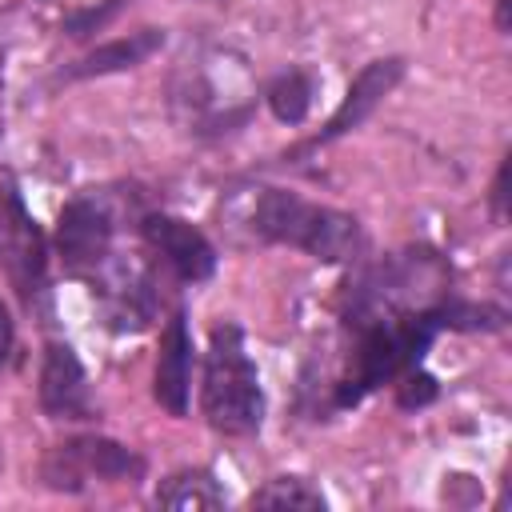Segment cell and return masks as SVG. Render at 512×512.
Returning <instances> with one entry per match:
<instances>
[{
    "mask_svg": "<svg viewBox=\"0 0 512 512\" xmlns=\"http://www.w3.org/2000/svg\"><path fill=\"white\" fill-rule=\"evenodd\" d=\"M440 328H444V300L416 312H376L356 320L360 336L352 348L348 376L336 388V408H352L380 384H392L396 376L416 368Z\"/></svg>",
    "mask_w": 512,
    "mask_h": 512,
    "instance_id": "obj_1",
    "label": "cell"
},
{
    "mask_svg": "<svg viewBox=\"0 0 512 512\" xmlns=\"http://www.w3.org/2000/svg\"><path fill=\"white\" fill-rule=\"evenodd\" d=\"M252 232L272 240V244L300 248L324 264H352L364 252V228L356 216L328 208V204H312V200L284 192V188H268L256 200Z\"/></svg>",
    "mask_w": 512,
    "mask_h": 512,
    "instance_id": "obj_2",
    "label": "cell"
},
{
    "mask_svg": "<svg viewBox=\"0 0 512 512\" xmlns=\"http://www.w3.org/2000/svg\"><path fill=\"white\" fill-rule=\"evenodd\" d=\"M204 420L224 436H252L264 424V392L260 372L244 348L240 324L212 328L208 360H204V388H200Z\"/></svg>",
    "mask_w": 512,
    "mask_h": 512,
    "instance_id": "obj_3",
    "label": "cell"
},
{
    "mask_svg": "<svg viewBox=\"0 0 512 512\" xmlns=\"http://www.w3.org/2000/svg\"><path fill=\"white\" fill-rule=\"evenodd\" d=\"M140 472L144 460L108 436H76L56 444L40 464L44 484L56 492H80L88 480H136Z\"/></svg>",
    "mask_w": 512,
    "mask_h": 512,
    "instance_id": "obj_4",
    "label": "cell"
},
{
    "mask_svg": "<svg viewBox=\"0 0 512 512\" xmlns=\"http://www.w3.org/2000/svg\"><path fill=\"white\" fill-rule=\"evenodd\" d=\"M0 268L8 272L12 288L24 300H32L44 288V268H48L44 236L32 212L24 208L12 176H0Z\"/></svg>",
    "mask_w": 512,
    "mask_h": 512,
    "instance_id": "obj_5",
    "label": "cell"
},
{
    "mask_svg": "<svg viewBox=\"0 0 512 512\" xmlns=\"http://www.w3.org/2000/svg\"><path fill=\"white\" fill-rule=\"evenodd\" d=\"M56 252L72 276H96L112 252V216L96 200H68L56 220Z\"/></svg>",
    "mask_w": 512,
    "mask_h": 512,
    "instance_id": "obj_6",
    "label": "cell"
},
{
    "mask_svg": "<svg viewBox=\"0 0 512 512\" xmlns=\"http://www.w3.org/2000/svg\"><path fill=\"white\" fill-rule=\"evenodd\" d=\"M144 240L148 248L184 280V284H200L216 272V248L208 244V236L200 228H192L180 216H148L144 224Z\"/></svg>",
    "mask_w": 512,
    "mask_h": 512,
    "instance_id": "obj_7",
    "label": "cell"
},
{
    "mask_svg": "<svg viewBox=\"0 0 512 512\" xmlns=\"http://www.w3.org/2000/svg\"><path fill=\"white\" fill-rule=\"evenodd\" d=\"M40 408L52 420H88L92 416V392H88L84 364L60 340H52L44 348V364H40Z\"/></svg>",
    "mask_w": 512,
    "mask_h": 512,
    "instance_id": "obj_8",
    "label": "cell"
},
{
    "mask_svg": "<svg viewBox=\"0 0 512 512\" xmlns=\"http://www.w3.org/2000/svg\"><path fill=\"white\" fill-rule=\"evenodd\" d=\"M192 332L188 316L176 308L168 328L160 332V356H156V376H152V396L164 412L184 416L188 412V392H192Z\"/></svg>",
    "mask_w": 512,
    "mask_h": 512,
    "instance_id": "obj_9",
    "label": "cell"
},
{
    "mask_svg": "<svg viewBox=\"0 0 512 512\" xmlns=\"http://www.w3.org/2000/svg\"><path fill=\"white\" fill-rule=\"evenodd\" d=\"M400 76H404V60L400 56H388V60H372L352 84H348V92H344V100H340V108L332 112V120L324 124V132L320 136H312V144H328V140H336V136H348L352 128H360L372 112H376V104L400 84Z\"/></svg>",
    "mask_w": 512,
    "mask_h": 512,
    "instance_id": "obj_10",
    "label": "cell"
},
{
    "mask_svg": "<svg viewBox=\"0 0 512 512\" xmlns=\"http://www.w3.org/2000/svg\"><path fill=\"white\" fill-rule=\"evenodd\" d=\"M164 48V32L160 28H144V32H132V36H120L104 48H92L80 64H72L64 76L76 80V76H104V72H124V68H136L144 64L152 52Z\"/></svg>",
    "mask_w": 512,
    "mask_h": 512,
    "instance_id": "obj_11",
    "label": "cell"
},
{
    "mask_svg": "<svg viewBox=\"0 0 512 512\" xmlns=\"http://www.w3.org/2000/svg\"><path fill=\"white\" fill-rule=\"evenodd\" d=\"M156 504H160V508H180V512H184V508H224L228 496H224V488L216 484L212 472L188 468V472L168 476V480L156 488Z\"/></svg>",
    "mask_w": 512,
    "mask_h": 512,
    "instance_id": "obj_12",
    "label": "cell"
},
{
    "mask_svg": "<svg viewBox=\"0 0 512 512\" xmlns=\"http://www.w3.org/2000/svg\"><path fill=\"white\" fill-rule=\"evenodd\" d=\"M312 92H316V84H312L308 72H280L268 84L264 100H268V108H272V116L280 124H300L308 116V108H312Z\"/></svg>",
    "mask_w": 512,
    "mask_h": 512,
    "instance_id": "obj_13",
    "label": "cell"
},
{
    "mask_svg": "<svg viewBox=\"0 0 512 512\" xmlns=\"http://www.w3.org/2000/svg\"><path fill=\"white\" fill-rule=\"evenodd\" d=\"M252 508H324V496L300 476H276L252 492Z\"/></svg>",
    "mask_w": 512,
    "mask_h": 512,
    "instance_id": "obj_14",
    "label": "cell"
},
{
    "mask_svg": "<svg viewBox=\"0 0 512 512\" xmlns=\"http://www.w3.org/2000/svg\"><path fill=\"white\" fill-rule=\"evenodd\" d=\"M400 384H396V404L400 408H424V404H432L436 400V380L428 376V372H420V364L416 368H408L404 376H396Z\"/></svg>",
    "mask_w": 512,
    "mask_h": 512,
    "instance_id": "obj_15",
    "label": "cell"
},
{
    "mask_svg": "<svg viewBox=\"0 0 512 512\" xmlns=\"http://www.w3.org/2000/svg\"><path fill=\"white\" fill-rule=\"evenodd\" d=\"M116 4H124V0H108V8H100V12L92 8V12H84V16H76V20H68V32H72V36H84V32H88L92 24H100V20H104V16H108V12L116 8Z\"/></svg>",
    "mask_w": 512,
    "mask_h": 512,
    "instance_id": "obj_16",
    "label": "cell"
},
{
    "mask_svg": "<svg viewBox=\"0 0 512 512\" xmlns=\"http://www.w3.org/2000/svg\"><path fill=\"white\" fill-rule=\"evenodd\" d=\"M12 340H16V332H12V316H8V304L0 300V368H4L8 356H12Z\"/></svg>",
    "mask_w": 512,
    "mask_h": 512,
    "instance_id": "obj_17",
    "label": "cell"
},
{
    "mask_svg": "<svg viewBox=\"0 0 512 512\" xmlns=\"http://www.w3.org/2000/svg\"><path fill=\"white\" fill-rule=\"evenodd\" d=\"M504 200H508V160L500 164L496 184H492V212H496V216H504Z\"/></svg>",
    "mask_w": 512,
    "mask_h": 512,
    "instance_id": "obj_18",
    "label": "cell"
},
{
    "mask_svg": "<svg viewBox=\"0 0 512 512\" xmlns=\"http://www.w3.org/2000/svg\"><path fill=\"white\" fill-rule=\"evenodd\" d=\"M508 8H512V0H496V28L500 32H508Z\"/></svg>",
    "mask_w": 512,
    "mask_h": 512,
    "instance_id": "obj_19",
    "label": "cell"
}]
</instances>
